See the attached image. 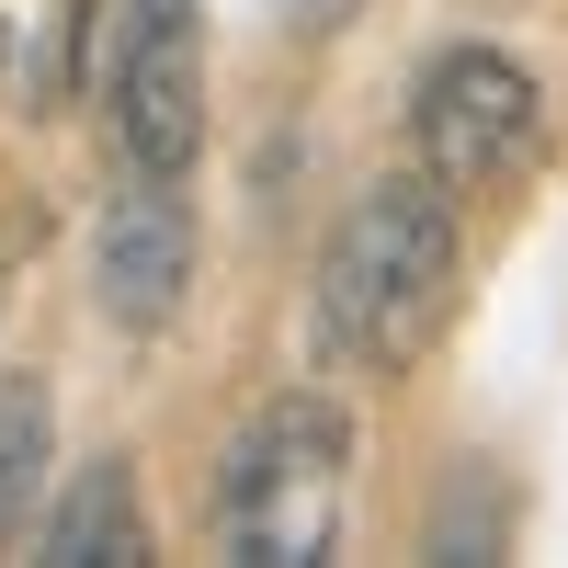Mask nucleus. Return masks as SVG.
Wrapping results in <instances>:
<instances>
[{"label": "nucleus", "instance_id": "f257e3e1", "mask_svg": "<svg viewBox=\"0 0 568 568\" xmlns=\"http://www.w3.org/2000/svg\"><path fill=\"white\" fill-rule=\"evenodd\" d=\"M455 273H466V240H455V194L433 171H387L364 182L353 216L329 227L318 251V296H307V329L342 375H409L433 353V329L455 307Z\"/></svg>", "mask_w": 568, "mask_h": 568}, {"label": "nucleus", "instance_id": "f03ea898", "mask_svg": "<svg viewBox=\"0 0 568 568\" xmlns=\"http://www.w3.org/2000/svg\"><path fill=\"white\" fill-rule=\"evenodd\" d=\"M353 511V420L342 398L284 387L240 420V444L216 466V557L240 568H318L342 546Z\"/></svg>", "mask_w": 568, "mask_h": 568}, {"label": "nucleus", "instance_id": "7ed1b4c3", "mask_svg": "<svg viewBox=\"0 0 568 568\" xmlns=\"http://www.w3.org/2000/svg\"><path fill=\"white\" fill-rule=\"evenodd\" d=\"M409 149L444 182L455 205L511 194L546 160V80L511 58V45H444L409 91Z\"/></svg>", "mask_w": 568, "mask_h": 568}, {"label": "nucleus", "instance_id": "20e7f679", "mask_svg": "<svg viewBox=\"0 0 568 568\" xmlns=\"http://www.w3.org/2000/svg\"><path fill=\"white\" fill-rule=\"evenodd\" d=\"M103 136L125 171L182 182L205 149V12L194 0H114L103 12Z\"/></svg>", "mask_w": 568, "mask_h": 568}, {"label": "nucleus", "instance_id": "39448f33", "mask_svg": "<svg viewBox=\"0 0 568 568\" xmlns=\"http://www.w3.org/2000/svg\"><path fill=\"white\" fill-rule=\"evenodd\" d=\"M91 296H103V318L125 342L182 318V296H194V205H182V182L125 171L103 194V216H91Z\"/></svg>", "mask_w": 568, "mask_h": 568}, {"label": "nucleus", "instance_id": "423d86ee", "mask_svg": "<svg viewBox=\"0 0 568 568\" xmlns=\"http://www.w3.org/2000/svg\"><path fill=\"white\" fill-rule=\"evenodd\" d=\"M34 557H58V568H136V557H149L136 466H125V455H91L80 478L34 511Z\"/></svg>", "mask_w": 568, "mask_h": 568}, {"label": "nucleus", "instance_id": "0eeeda50", "mask_svg": "<svg viewBox=\"0 0 568 568\" xmlns=\"http://www.w3.org/2000/svg\"><path fill=\"white\" fill-rule=\"evenodd\" d=\"M45 455H58V398H45L34 375H0V546H12V535H34Z\"/></svg>", "mask_w": 568, "mask_h": 568}]
</instances>
